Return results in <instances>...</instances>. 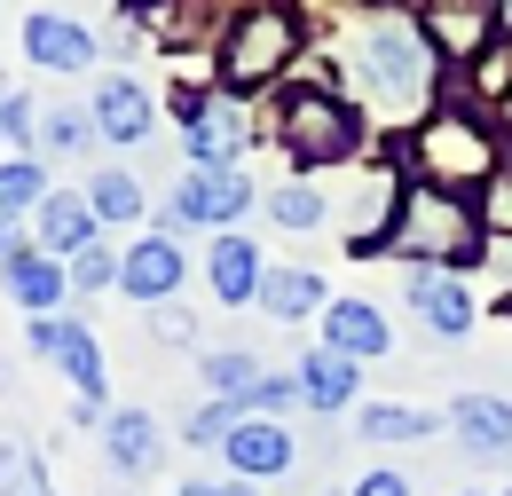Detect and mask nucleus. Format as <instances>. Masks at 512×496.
Here are the masks:
<instances>
[{"label": "nucleus", "instance_id": "1", "mask_svg": "<svg viewBox=\"0 0 512 496\" xmlns=\"http://www.w3.org/2000/svg\"><path fill=\"white\" fill-rule=\"evenodd\" d=\"M347 71H355L363 103H371L386 126H418L426 111H434L442 48L426 40V24H418V16H402V8H371V16L355 24Z\"/></svg>", "mask_w": 512, "mask_h": 496}, {"label": "nucleus", "instance_id": "2", "mask_svg": "<svg viewBox=\"0 0 512 496\" xmlns=\"http://www.w3.org/2000/svg\"><path fill=\"white\" fill-rule=\"evenodd\" d=\"M379 252H402L410 268H481L489 229H481V205L473 197L402 174V197H394V221H386Z\"/></svg>", "mask_w": 512, "mask_h": 496}, {"label": "nucleus", "instance_id": "3", "mask_svg": "<svg viewBox=\"0 0 512 496\" xmlns=\"http://www.w3.org/2000/svg\"><path fill=\"white\" fill-rule=\"evenodd\" d=\"M402 158H410V182L457 189V197H481L489 174L505 166V158H497V126L481 119V111H465V103H434L426 119L410 126Z\"/></svg>", "mask_w": 512, "mask_h": 496}, {"label": "nucleus", "instance_id": "4", "mask_svg": "<svg viewBox=\"0 0 512 496\" xmlns=\"http://www.w3.org/2000/svg\"><path fill=\"white\" fill-rule=\"evenodd\" d=\"M276 142H284V158L300 174H331V166H347L363 150V111L347 95H331V87H300V95L276 103Z\"/></svg>", "mask_w": 512, "mask_h": 496}, {"label": "nucleus", "instance_id": "5", "mask_svg": "<svg viewBox=\"0 0 512 496\" xmlns=\"http://www.w3.org/2000/svg\"><path fill=\"white\" fill-rule=\"evenodd\" d=\"M292 63H300V16L284 0H260L245 16H229V32H221V87L229 95L276 87Z\"/></svg>", "mask_w": 512, "mask_h": 496}, {"label": "nucleus", "instance_id": "6", "mask_svg": "<svg viewBox=\"0 0 512 496\" xmlns=\"http://www.w3.org/2000/svg\"><path fill=\"white\" fill-rule=\"evenodd\" d=\"M166 103H174L166 119L182 126L190 166H237V158L260 142V119L245 111V95H229V87H190V79H182Z\"/></svg>", "mask_w": 512, "mask_h": 496}, {"label": "nucleus", "instance_id": "7", "mask_svg": "<svg viewBox=\"0 0 512 496\" xmlns=\"http://www.w3.org/2000/svg\"><path fill=\"white\" fill-rule=\"evenodd\" d=\"M245 213H253V174L245 166H190L182 189L158 205V229L166 237H182V229H229Z\"/></svg>", "mask_w": 512, "mask_h": 496}, {"label": "nucleus", "instance_id": "8", "mask_svg": "<svg viewBox=\"0 0 512 496\" xmlns=\"http://www.w3.org/2000/svg\"><path fill=\"white\" fill-rule=\"evenodd\" d=\"M32 355H48V363L71 378V394H79L87 410H103V402H111L103 347H95V331H87L79 315H32Z\"/></svg>", "mask_w": 512, "mask_h": 496}, {"label": "nucleus", "instance_id": "9", "mask_svg": "<svg viewBox=\"0 0 512 496\" xmlns=\"http://www.w3.org/2000/svg\"><path fill=\"white\" fill-rule=\"evenodd\" d=\"M402 300H410V315H418L434 339H465V331L481 323V292H473L465 268H410V276H402Z\"/></svg>", "mask_w": 512, "mask_h": 496}, {"label": "nucleus", "instance_id": "10", "mask_svg": "<svg viewBox=\"0 0 512 496\" xmlns=\"http://www.w3.org/2000/svg\"><path fill=\"white\" fill-rule=\"evenodd\" d=\"M87 111H95V134H103L111 150H142V142L158 134V119H166V111H158V95H150L134 71H103Z\"/></svg>", "mask_w": 512, "mask_h": 496}, {"label": "nucleus", "instance_id": "11", "mask_svg": "<svg viewBox=\"0 0 512 496\" xmlns=\"http://www.w3.org/2000/svg\"><path fill=\"white\" fill-rule=\"evenodd\" d=\"M182 284H190V252L174 245L166 229H158V237H134V245L119 252V292L142 300V308H166Z\"/></svg>", "mask_w": 512, "mask_h": 496}, {"label": "nucleus", "instance_id": "12", "mask_svg": "<svg viewBox=\"0 0 512 496\" xmlns=\"http://www.w3.org/2000/svg\"><path fill=\"white\" fill-rule=\"evenodd\" d=\"M24 56L40 63V71H56V79H79V71H95V63H103V40H95L79 16L40 8V16H24Z\"/></svg>", "mask_w": 512, "mask_h": 496}, {"label": "nucleus", "instance_id": "13", "mask_svg": "<svg viewBox=\"0 0 512 496\" xmlns=\"http://www.w3.org/2000/svg\"><path fill=\"white\" fill-rule=\"evenodd\" d=\"M442 418H449V441H457L473 465H505L512 457V402L505 394H457Z\"/></svg>", "mask_w": 512, "mask_h": 496}, {"label": "nucleus", "instance_id": "14", "mask_svg": "<svg viewBox=\"0 0 512 496\" xmlns=\"http://www.w3.org/2000/svg\"><path fill=\"white\" fill-rule=\"evenodd\" d=\"M103 457H111V473L119 481H142V473H158V457H166V434H158V418L142 410V402H119V410H103Z\"/></svg>", "mask_w": 512, "mask_h": 496}, {"label": "nucleus", "instance_id": "15", "mask_svg": "<svg viewBox=\"0 0 512 496\" xmlns=\"http://www.w3.org/2000/svg\"><path fill=\"white\" fill-rule=\"evenodd\" d=\"M221 457H229L237 481H276V473H292V426L245 410V418L229 426V441H221Z\"/></svg>", "mask_w": 512, "mask_h": 496}, {"label": "nucleus", "instance_id": "16", "mask_svg": "<svg viewBox=\"0 0 512 496\" xmlns=\"http://www.w3.org/2000/svg\"><path fill=\"white\" fill-rule=\"evenodd\" d=\"M32 245L71 260V252L103 245V221H95V205H87V189H48L40 197V213H32Z\"/></svg>", "mask_w": 512, "mask_h": 496}, {"label": "nucleus", "instance_id": "17", "mask_svg": "<svg viewBox=\"0 0 512 496\" xmlns=\"http://www.w3.org/2000/svg\"><path fill=\"white\" fill-rule=\"evenodd\" d=\"M0 284H8V300H16L24 315H56L71 300L64 260H56V252H40V245H24L16 260H0Z\"/></svg>", "mask_w": 512, "mask_h": 496}, {"label": "nucleus", "instance_id": "18", "mask_svg": "<svg viewBox=\"0 0 512 496\" xmlns=\"http://www.w3.org/2000/svg\"><path fill=\"white\" fill-rule=\"evenodd\" d=\"M323 347L347 355V363H379V355H394V331L371 300H331L323 308Z\"/></svg>", "mask_w": 512, "mask_h": 496}, {"label": "nucleus", "instance_id": "19", "mask_svg": "<svg viewBox=\"0 0 512 496\" xmlns=\"http://www.w3.org/2000/svg\"><path fill=\"white\" fill-rule=\"evenodd\" d=\"M260 276H268L260 237H213V252H205V284H213L221 308H253V300H260Z\"/></svg>", "mask_w": 512, "mask_h": 496}, {"label": "nucleus", "instance_id": "20", "mask_svg": "<svg viewBox=\"0 0 512 496\" xmlns=\"http://www.w3.org/2000/svg\"><path fill=\"white\" fill-rule=\"evenodd\" d=\"M434 426H449V418L418 410V402H363L355 410V441H371V449H410V441H426Z\"/></svg>", "mask_w": 512, "mask_h": 496}, {"label": "nucleus", "instance_id": "21", "mask_svg": "<svg viewBox=\"0 0 512 496\" xmlns=\"http://www.w3.org/2000/svg\"><path fill=\"white\" fill-rule=\"evenodd\" d=\"M268 323H300V315H316L331 308V292H323V276L316 268H268L260 276V300H253Z\"/></svg>", "mask_w": 512, "mask_h": 496}, {"label": "nucleus", "instance_id": "22", "mask_svg": "<svg viewBox=\"0 0 512 496\" xmlns=\"http://www.w3.org/2000/svg\"><path fill=\"white\" fill-rule=\"evenodd\" d=\"M292 378H300V402H308V410H347V402H355L363 363H347V355L316 347V355H300V363H292Z\"/></svg>", "mask_w": 512, "mask_h": 496}, {"label": "nucleus", "instance_id": "23", "mask_svg": "<svg viewBox=\"0 0 512 496\" xmlns=\"http://www.w3.org/2000/svg\"><path fill=\"white\" fill-rule=\"evenodd\" d=\"M197 378H205V394H213V402L253 410V394H260V378H268V363H260L253 347H213V355L197 363Z\"/></svg>", "mask_w": 512, "mask_h": 496}, {"label": "nucleus", "instance_id": "24", "mask_svg": "<svg viewBox=\"0 0 512 496\" xmlns=\"http://www.w3.org/2000/svg\"><path fill=\"white\" fill-rule=\"evenodd\" d=\"M87 205H95V221H111V229H134L142 213H150V189L119 174V166H103V174H87Z\"/></svg>", "mask_w": 512, "mask_h": 496}, {"label": "nucleus", "instance_id": "25", "mask_svg": "<svg viewBox=\"0 0 512 496\" xmlns=\"http://www.w3.org/2000/svg\"><path fill=\"white\" fill-rule=\"evenodd\" d=\"M0 496H56L48 489V465L24 434H0Z\"/></svg>", "mask_w": 512, "mask_h": 496}, {"label": "nucleus", "instance_id": "26", "mask_svg": "<svg viewBox=\"0 0 512 496\" xmlns=\"http://www.w3.org/2000/svg\"><path fill=\"white\" fill-rule=\"evenodd\" d=\"M48 189H56V182H48V166H40V158H8V166H0V213L32 221Z\"/></svg>", "mask_w": 512, "mask_h": 496}, {"label": "nucleus", "instance_id": "27", "mask_svg": "<svg viewBox=\"0 0 512 496\" xmlns=\"http://www.w3.org/2000/svg\"><path fill=\"white\" fill-rule=\"evenodd\" d=\"M40 150H48V158H87V150H103L95 111H48V119H40Z\"/></svg>", "mask_w": 512, "mask_h": 496}, {"label": "nucleus", "instance_id": "28", "mask_svg": "<svg viewBox=\"0 0 512 496\" xmlns=\"http://www.w3.org/2000/svg\"><path fill=\"white\" fill-rule=\"evenodd\" d=\"M268 221L276 229H323L331 221V197L308 182H284V189H268Z\"/></svg>", "mask_w": 512, "mask_h": 496}, {"label": "nucleus", "instance_id": "29", "mask_svg": "<svg viewBox=\"0 0 512 496\" xmlns=\"http://www.w3.org/2000/svg\"><path fill=\"white\" fill-rule=\"evenodd\" d=\"M40 119H48V111H40V95H24V87H8V95H0V134L16 142V158H40Z\"/></svg>", "mask_w": 512, "mask_h": 496}, {"label": "nucleus", "instance_id": "30", "mask_svg": "<svg viewBox=\"0 0 512 496\" xmlns=\"http://www.w3.org/2000/svg\"><path fill=\"white\" fill-rule=\"evenodd\" d=\"M64 276H71V300H95V292L119 284V252H111V245H87V252H71V260H64Z\"/></svg>", "mask_w": 512, "mask_h": 496}, {"label": "nucleus", "instance_id": "31", "mask_svg": "<svg viewBox=\"0 0 512 496\" xmlns=\"http://www.w3.org/2000/svg\"><path fill=\"white\" fill-rule=\"evenodd\" d=\"M237 418H245L237 402H197V410H190V426H182V441H190V449H221Z\"/></svg>", "mask_w": 512, "mask_h": 496}, {"label": "nucleus", "instance_id": "32", "mask_svg": "<svg viewBox=\"0 0 512 496\" xmlns=\"http://www.w3.org/2000/svg\"><path fill=\"white\" fill-rule=\"evenodd\" d=\"M473 205H481V229H489V237H512V166H497Z\"/></svg>", "mask_w": 512, "mask_h": 496}, {"label": "nucleus", "instance_id": "33", "mask_svg": "<svg viewBox=\"0 0 512 496\" xmlns=\"http://www.w3.org/2000/svg\"><path fill=\"white\" fill-rule=\"evenodd\" d=\"M150 331H158L166 347H190V339H197V323H190L182 308H174V300H166V308H150Z\"/></svg>", "mask_w": 512, "mask_h": 496}, {"label": "nucleus", "instance_id": "34", "mask_svg": "<svg viewBox=\"0 0 512 496\" xmlns=\"http://www.w3.org/2000/svg\"><path fill=\"white\" fill-rule=\"evenodd\" d=\"M347 496H410V481H402L394 465H379V473H363V481H355Z\"/></svg>", "mask_w": 512, "mask_h": 496}, {"label": "nucleus", "instance_id": "35", "mask_svg": "<svg viewBox=\"0 0 512 496\" xmlns=\"http://www.w3.org/2000/svg\"><path fill=\"white\" fill-rule=\"evenodd\" d=\"M24 245H32V237H24V221H16V213H0V260H16Z\"/></svg>", "mask_w": 512, "mask_h": 496}, {"label": "nucleus", "instance_id": "36", "mask_svg": "<svg viewBox=\"0 0 512 496\" xmlns=\"http://www.w3.org/2000/svg\"><path fill=\"white\" fill-rule=\"evenodd\" d=\"M489 8H497V40L512 48V0H489Z\"/></svg>", "mask_w": 512, "mask_h": 496}, {"label": "nucleus", "instance_id": "37", "mask_svg": "<svg viewBox=\"0 0 512 496\" xmlns=\"http://www.w3.org/2000/svg\"><path fill=\"white\" fill-rule=\"evenodd\" d=\"M174 496H221V481H182Z\"/></svg>", "mask_w": 512, "mask_h": 496}, {"label": "nucleus", "instance_id": "38", "mask_svg": "<svg viewBox=\"0 0 512 496\" xmlns=\"http://www.w3.org/2000/svg\"><path fill=\"white\" fill-rule=\"evenodd\" d=\"M497 134H512V87L497 95Z\"/></svg>", "mask_w": 512, "mask_h": 496}, {"label": "nucleus", "instance_id": "39", "mask_svg": "<svg viewBox=\"0 0 512 496\" xmlns=\"http://www.w3.org/2000/svg\"><path fill=\"white\" fill-rule=\"evenodd\" d=\"M221 496H253V481H221Z\"/></svg>", "mask_w": 512, "mask_h": 496}, {"label": "nucleus", "instance_id": "40", "mask_svg": "<svg viewBox=\"0 0 512 496\" xmlns=\"http://www.w3.org/2000/svg\"><path fill=\"white\" fill-rule=\"evenodd\" d=\"M0 386H8V363H0Z\"/></svg>", "mask_w": 512, "mask_h": 496}, {"label": "nucleus", "instance_id": "41", "mask_svg": "<svg viewBox=\"0 0 512 496\" xmlns=\"http://www.w3.org/2000/svg\"><path fill=\"white\" fill-rule=\"evenodd\" d=\"M505 315H512V300H505Z\"/></svg>", "mask_w": 512, "mask_h": 496}, {"label": "nucleus", "instance_id": "42", "mask_svg": "<svg viewBox=\"0 0 512 496\" xmlns=\"http://www.w3.org/2000/svg\"><path fill=\"white\" fill-rule=\"evenodd\" d=\"M505 496H512V489H505Z\"/></svg>", "mask_w": 512, "mask_h": 496}]
</instances>
